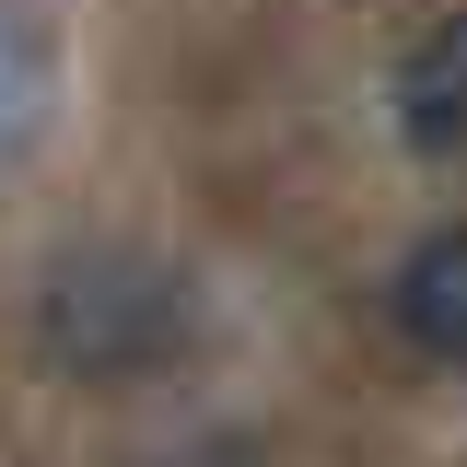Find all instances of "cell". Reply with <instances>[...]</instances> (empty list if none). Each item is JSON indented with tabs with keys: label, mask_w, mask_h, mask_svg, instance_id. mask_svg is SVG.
I'll return each mask as SVG.
<instances>
[{
	"label": "cell",
	"mask_w": 467,
	"mask_h": 467,
	"mask_svg": "<svg viewBox=\"0 0 467 467\" xmlns=\"http://www.w3.org/2000/svg\"><path fill=\"white\" fill-rule=\"evenodd\" d=\"M199 339V292L164 245H58L36 269V350L70 386H152Z\"/></svg>",
	"instance_id": "obj_1"
},
{
	"label": "cell",
	"mask_w": 467,
	"mask_h": 467,
	"mask_svg": "<svg viewBox=\"0 0 467 467\" xmlns=\"http://www.w3.org/2000/svg\"><path fill=\"white\" fill-rule=\"evenodd\" d=\"M386 117L420 164H467V12H444L386 82Z\"/></svg>",
	"instance_id": "obj_2"
},
{
	"label": "cell",
	"mask_w": 467,
	"mask_h": 467,
	"mask_svg": "<svg viewBox=\"0 0 467 467\" xmlns=\"http://www.w3.org/2000/svg\"><path fill=\"white\" fill-rule=\"evenodd\" d=\"M386 316H398V339L420 350V362L467 374V223L420 234V245L398 257V281H386Z\"/></svg>",
	"instance_id": "obj_3"
},
{
	"label": "cell",
	"mask_w": 467,
	"mask_h": 467,
	"mask_svg": "<svg viewBox=\"0 0 467 467\" xmlns=\"http://www.w3.org/2000/svg\"><path fill=\"white\" fill-rule=\"evenodd\" d=\"M36 117H47V58H36V36L0 12V152L36 140Z\"/></svg>",
	"instance_id": "obj_4"
},
{
	"label": "cell",
	"mask_w": 467,
	"mask_h": 467,
	"mask_svg": "<svg viewBox=\"0 0 467 467\" xmlns=\"http://www.w3.org/2000/svg\"><path fill=\"white\" fill-rule=\"evenodd\" d=\"M164 467H269V456H257L245 432H199V444H175Z\"/></svg>",
	"instance_id": "obj_5"
}]
</instances>
